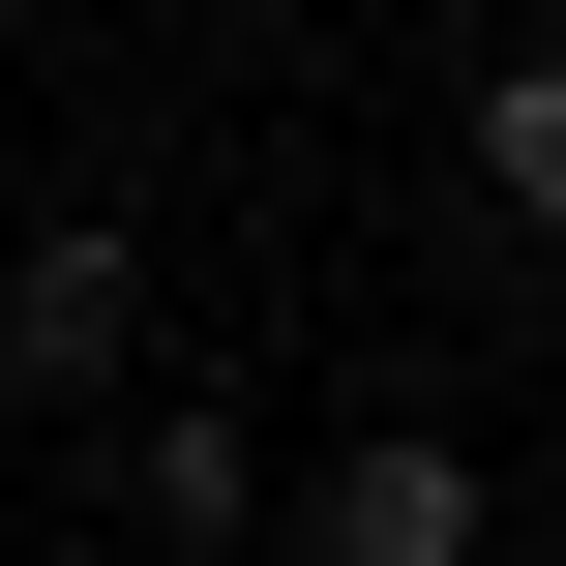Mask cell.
<instances>
[{
    "instance_id": "obj_3",
    "label": "cell",
    "mask_w": 566,
    "mask_h": 566,
    "mask_svg": "<svg viewBox=\"0 0 566 566\" xmlns=\"http://www.w3.org/2000/svg\"><path fill=\"white\" fill-rule=\"evenodd\" d=\"M269 537H298V566H478V448H448V418H358Z\"/></svg>"
},
{
    "instance_id": "obj_4",
    "label": "cell",
    "mask_w": 566,
    "mask_h": 566,
    "mask_svg": "<svg viewBox=\"0 0 566 566\" xmlns=\"http://www.w3.org/2000/svg\"><path fill=\"white\" fill-rule=\"evenodd\" d=\"M448 149H478V209H507V239H566V30H507V60L448 90Z\"/></svg>"
},
{
    "instance_id": "obj_1",
    "label": "cell",
    "mask_w": 566,
    "mask_h": 566,
    "mask_svg": "<svg viewBox=\"0 0 566 566\" xmlns=\"http://www.w3.org/2000/svg\"><path fill=\"white\" fill-rule=\"evenodd\" d=\"M0 388H30V418L149 388V209H30V239H0Z\"/></svg>"
},
{
    "instance_id": "obj_5",
    "label": "cell",
    "mask_w": 566,
    "mask_h": 566,
    "mask_svg": "<svg viewBox=\"0 0 566 566\" xmlns=\"http://www.w3.org/2000/svg\"><path fill=\"white\" fill-rule=\"evenodd\" d=\"M478 30H566V0H478Z\"/></svg>"
},
{
    "instance_id": "obj_7",
    "label": "cell",
    "mask_w": 566,
    "mask_h": 566,
    "mask_svg": "<svg viewBox=\"0 0 566 566\" xmlns=\"http://www.w3.org/2000/svg\"><path fill=\"white\" fill-rule=\"evenodd\" d=\"M0 60H30V0H0Z\"/></svg>"
},
{
    "instance_id": "obj_2",
    "label": "cell",
    "mask_w": 566,
    "mask_h": 566,
    "mask_svg": "<svg viewBox=\"0 0 566 566\" xmlns=\"http://www.w3.org/2000/svg\"><path fill=\"white\" fill-rule=\"evenodd\" d=\"M269 418L239 388H119V566H269Z\"/></svg>"
},
{
    "instance_id": "obj_6",
    "label": "cell",
    "mask_w": 566,
    "mask_h": 566,
    "mask_svg": "<svg viewBox=\"0 0 566 566\" xmlns=\"http://www.w3.org/2000/svg\"><path fill=\"white\" fill-rule=\"evenodd\" d=\"M0 448H30V388H0Z\"/></svg>"
}]
</instances>
